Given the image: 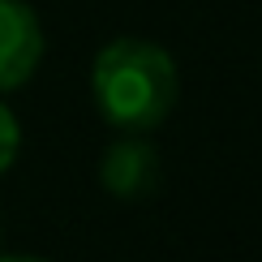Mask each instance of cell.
Segmentation results:
<instances>
[{
    "label": "cell",
    "instance_id": "obj_1",
    "mask_svg": "<svg viewBox=\"0 0 262 262\" xmlns=\"http://www.w3.org/2000/svg\"><path fill=\"white\" fill-rule=\"evenodd\" d=\"M91 95L99 116L121 134H155L181 95L177 60L150 39H112L91 69Z\"/></svg>",
    "mask_w": 262,
    "mask_h": 262
},
{
    "label": "cell",
    "instance_id": "obj_2",
    "mask_svg": "<svg viewBox=\"0 0 262 262\" xmlns=\"http://www.w3.org/2000/svg\"><path fill=\"white\" fill-rule=\"evenodd\" d=\"M99 181L116 202H142L159 189L163 163L146 134H121L99 159Z\"/></svg>",
    "mask_w": 262,
    "mask_h": 262
},
{
    "label": "cell",
    "instance_id": "obj_3",
    "mask_svg": "<svg viewBox=\"0 0 262 262\" xmlns=\"http://www.w3.org/2000/svg\"><path fill=\"white\" fill-rule=\"evenodd\" d=\"M43 60V21L26 0H0V95L21 91Z\"/></svg>",
    "mask_w": 262,
    "mask_h": 262
},
{
    "label": "cell",
    "instance_id": "obj_4",
    "mask_svg": "<svg viewBox=\"0 0 262 262\" xmlns=\"http://www.w3.org/2000/svg\"><path fill=\"white\" fill-rule=\"evenodd\" d=\"M17 146H21V129H17V116L0 103V172H9V163L17 159Z\"/></svg>",
    "mask_w": 262,
    "mask_h": 262
},
{
    "label": "cell",
    "instance_id": "obj_5",
    "mask_svg": "<svg viewBox=\"0 0 262 262\" xmlns=\"http://www.w3.org/2000/svg\"><path fill=\"white\" fill-rule=\"evenodd\" d=\"M0 262H48V258H35V254H0Z\"/></svg>",
    "mask_w": 262,
    "mask_h": 262
},
{
    "label": "cell",
    "instance_id": "obj_6",
    "mask_svg": "<svg viewBox=\"0 0 262 262\" xmlns=\"http://www.w3.org/2000/svg\"><path fill=\"white\" fill-rule=\"evenodd\" d=\"M0 245H5V220H0Z\"/></svg>",
    "mask_w": 262,
    "mask_h": 262
}]
</instances>
